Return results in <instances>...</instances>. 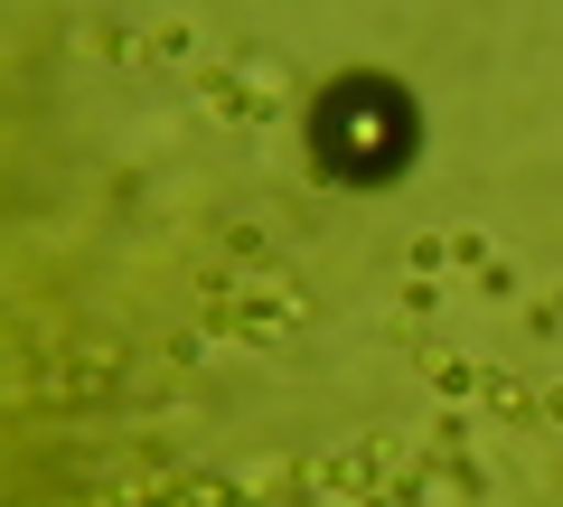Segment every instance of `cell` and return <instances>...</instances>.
<instances>
[{
	"mask_svg": "<svg viewBox=\"0 0 563 507\" xmlns=\"http://www.w3.org/2000/svg\"><path fill=\"white\" fill-rule=\"evenodd\" d=\"M301 142H310V161H320V179H339V188H395L404 169L422 161V113H413V95H404L395 76H366V66H357V76L320 85Z\"/></svg>",
	"mask_w": 563,
	"mask_h": 507,
	"instance_id": "1",
	"label": "cell"
}]
</instances>
